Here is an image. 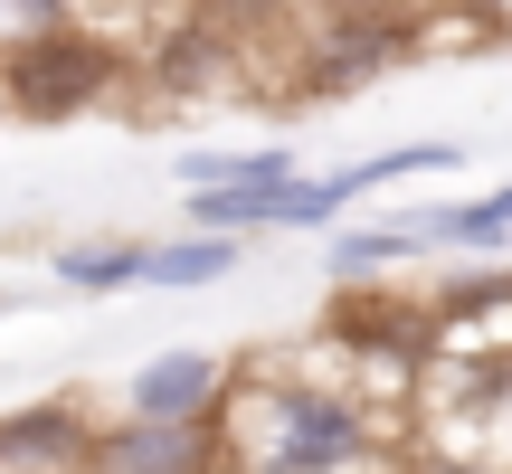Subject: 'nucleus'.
Wrapping results in <instances>:
<instances>
[{
  "instance_id": "f257e3e1",
  "label": "nucleus",
  "mask_w": 512,
  "mask_h": 474,
  "mask_svg": "<svg viewBox=\"0 0 512 474\" xmlns=\"http://www.w3.org/2000/svg\"><path fill=\"white\" fill-rule=\"evenodd\" d=\"M228 446H238V474H361L370 418L313 380H238Z\"/></svg>"
},
{
  "instance_id": "f03ea898",
  "label": "nucleus",
  "mask_w": 512,
  "mask_h": 474,
  "mask_svg": "<svg viewBox=\"0 0 512 474\" xmlns=\"http://www.w3.org/2000/svg\"><path fill=\"white\" fill-rule=\"evenodd\" d=\"M124 76V57L105 48V38L86 29H48V38H19V48H0V105L19 114V124H76V114L95 105V95Z\"/></svg>"
},
{
  "instance_id": "7ed1b4c3",
  "label": "nucleus",
  "mask_w": 512,
  "mask_h": 474,
  "mask_svg": "<svg viewBox=\"0 0 512 474\" xmlns=\"http://www.w3.org/2000/svg\"><path fill=\"white\" fill-rule=\"evenodd\" d=\"M228 399H238V380L209 342H171L114 380V408L133 427H209V418H228Z\"/></svg>"
},
{
  "instance_id": "20e7f679",
  "label": "nucleus",
  "mask_w": 512,
  "mask_h": 474,
  "mask_svg": "<svg viewBox=\"0 0 512 474\" xmlns=\"http://www.w3.org/2000/svg\"><path fill=\"white\" fill-rule=\"evenodd\" d=\"M95 474H238V446H228V418L209 427H105L95 437Z\"/></svg>"
},
{
  "instance_id": "39448f33",
  "label": "nucleus",
  "mask_w": 512,
  "mask_h": 474,
  "mask_svg": "<svg viewBox=\"0 0 512 474\" xmlns=\"http://www.w3.org/2000/svg\"><path fill=\"white\" fill-rule=\"evenodd\" d=\"M95 437L105 427H76L67 399H38L0 418V474H95Z\"/></svg>"
},
{
  "instance_id": "423d86ee",
  "label": "nucleus",
  "mask_w": 512,
  "mask_h": 474,
  "mask_svg": "<svg viewBox=\"0 0 512 474\" xmlns=\"http://www.w3.org/2000/svg\"><path fill=\"white\" fill-rule=\"evenodd\" d=\"M238 266H247V237H200V228H181V237H152V275H143V285H152V294H200V285H228Z\"/></svg>"
},
{
  "instance_id": "0eeeda50",
  "label": "nucleus",
  "mask_w": 512,
  "mask_h": 474,
  "mask_svg": "<svg viewBox=\"0 0 512 474\" xmlns=\"http://www.w3.org/2000/svg\"><path fill=\"white\" fill-rule=\"evenodd\" d=\"M48 275L67 294H124V285L152 275V237H76V247L48 256Z\"/></svg>"
},
{
  "instance_id": "6e6552de",
  "label": "nucleus",
  "mask_w": 512,
  "mask_h": 474,
  "mask_svg": "<svg viewBox=\"0 0 512 474\" xmlns=\"http://www.w3.org/2000/svg\"><path fill=\"white\" fill-rule=\"evenodd\" d=\"M304 181L294 171V143H238V152H181V190H285Z\"/></svg>"
},
{
  "instance_id": "1a4fd4ad",
  "label": "nucleus",
  "mask_w": 512,
  "mask_h": 474,
  "mask_svg": "<svg viewBox=\"0 0 512 474\" xmlns=\"http://www.w3.org/2000/svg\"><path fill=\"white\" fill-rule=\"evenodd\" d=\"M427 247H503L512 237V181H494L484 200H456V209H418L408 219Z\"/></svg>"
},
{
  "instance_id": "9d476101",
  "label": "nucleus",
  "mask_w": 512,
  "mask_h": 474,
  "mask_svg": "<svg viewBox=\"0 0 512 474\" xmlns=\"http://www.w3.org/2000/svg\"><path fill=\"white\" fill-rule=\"evenodd\" d=\"M418 171H465V143H389V152H370V162L332 171V190H342V200H361V190L418 181Z\"/></svg>"
},
{
  "instance_id": "9b49d317",
  "label": "nucleus",
  "mask_w": 512,
  "mask_h": 474,
  "mask_svg": "<svg viewBox=\"0 0 512 474\" xmlns=\"http://www.w3.org/2000/svg\"><path fill=\"white\" fill-rule=\"evenodd\" d=\"M399 256H427V237L408 228V219H389V228H332V275H342V285L399 266Z\"/></svg>"
},
{
  "instance_id": "f8f14e48",
  "label": "nucleus",
  "mask_w": 512,
  "mask_h": 474,
  "mask_svg": "<svg viewBox=\"0 0 512 474\" xmlns=\"http://www.w3.org/2000/svg\"><path fill=\"white\" fill-rule=\"evenodd\" d=\"M67 10H76V0H0V48H19V38H48V29H67Z\"/></svg>"
}]
</instances>
